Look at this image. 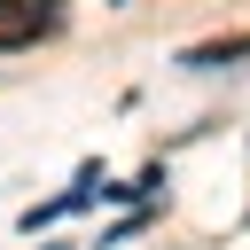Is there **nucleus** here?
<instances>
[{
    "label": "nucleus",
    "instance_id": "f257e3e1",
    "mask_svg": "<svg viewBox=\"0 0 250 250\" xmlns=\"http://www.w3.org/2000/svg\"><path fill=\"white\" fill-rule=\"evenodd\" d=\"M62 0H0V47H31L39 31H55Z\"/></svg>",
    "mask_w": 250,
    "mask_h": 250
},
{
    "label": "nucleus",
    "instance_id": "f03ea898",
    "mask_svg": "<svg viewBox=\"0 0 250 250\" xmlns=\"http://www.w3.org/2000/svg\"><path fill=\"white\" fill-rule=\"evenodd\" d=\"M234 55H250V39H242V31H227V39H203V47H188L180 62H188V70H219V62H234Z\"/></svg>",
    "mask_w": 250,
    "mask_h": 250
},
{
    "label": "nucleus",
    "instance_id": "7ed1b4c3",
    "mask_svg": "<svg viewBox=\"0 0 250 250\" xmlns=\"http://www.w3.org/2000/svg\"><path fill=\"white\" fill-rule=\"evenodd\" d=\"M39 250H62V242H39Z\"/></svg>",
    "mask_w": 250,
    "mask_h": 250
}]
</instances>
